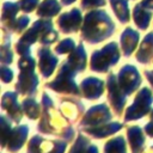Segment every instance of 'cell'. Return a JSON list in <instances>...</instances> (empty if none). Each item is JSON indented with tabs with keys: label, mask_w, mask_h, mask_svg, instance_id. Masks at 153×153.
Instances as JSON below:
<instances>
[{
	"label": "cell",
	"mask_w": 153,
	"mask_h": 153,
	"mask_svg": "<svg viewBox=\"0 0 153 153\" xmlns=\"http://www.w3.org/2000/svg\"><path fill=\"white\" fill-rule=\"evenodd\" d=\"M37 130L42 134L56 135L66 141H72L75 136L69 121L55 108L53 99L47 92L42 93V115L37 124Z\"/></svg>",
	"instance_id": "6da1fadb"
},
{
	"label": "cell",
	"mask_w": 153,
	"mask_h": 153,
	"mask_svg": "<svg viewBox=\"0 0 153 153\" xmlns=\"http://www.w3.org/2000/svg\"><path fill=\"white\" fill-rule=\"evenodd\" d=\"M116 25L105 10L87 11L80 29L81 39L88 44H98L114 35Z\"/></svg>",
	"instance_id": "7a4b0ae2"
},
{
	"label": "cell",
	"mask_w": 153,
	"mask_h": 153,
	"mask_svg": "<svg viewBox=\"0 0 153 153\" xmlns=\"http://www.w3.org/2000/svg\"><path fill=\"white\" fill-rule=\"evenodd\" d=\"M76 73L78 72L75 69H73L66 60L59 67L55 79L47 82L44 86L47 88L53 90L54 92H57V93L75 96V97L81 96L80 86H78L76 82L74 81V78H75Z\"/></svg>",
	"instance_id": "3957f363"
},
{
	"label": "cell",
	"mask_w": 153,
	"mask_h": 153,
	"mask_svg": "<svg viewBox=\"0 0 153 153\" xmlns=\"http://www.w3.org/2000/svg\"><path fill=\"white\" fill-rule=\"evenodd\" d=\"M20 11L19 2L14 1H5L1 7V24H2V31L8 32L11 35L16 33H23L30 23V17L26 14H23L20 17H17L18 12Z\"/></svg>",
	"instance_id": "277c9868"
},
{
	"label": "cell",
	"mask_w": 153,
	"mask_h": 153,
	"mask_svg": "<svg viewBox=\"0 0 153 153\" xmlns=\"http://www.w3.org/2000/svg\"><path fill=\"white\" fill-rule=\"evenodd\" d=\"M121 54L116 42H109L102 49L94 50L90 59V69L97 73H106L111 67L117 65Z\"/></svg>",
	"instance_id": "5b68a950"
},
{
	"label": "cell",
	"mask_w": 153,
	"mask_h": 153,
	"mask_svg": "<svg viewBox=\"0 0 153 153\" xmlns=\"http://www.w3.org/2000/svg\"><path fill=\"white\" fill-rule=\"evenodd\" d=\"M152 104H153V92L147 86H145L137 92L131 105L126 109L124 121L126 122L136 121L145 117L152 111Z\"/></svg>",
	"instance_id": "8992f818"
},
{
	"label": "cell",
	"mask_w": 153,
	"mask_h": 153,
	"mask_svg": "<svg viewBox=\"0 0 153 153\" xmlns=\"http://www.w3.org/2000/svg\"><path fill=\"white\" fill-rule=\"evenodd\" d=\"M36 66H24L19 67V75L18 81L16 82L14 87L16 91L22 96L33 97L38 90V75L35 72Z\"/></svg>",
	"instance_id": "52a82bcc"
},
{
	"label": "cell",
	"mask_w": 153,
	"mask_h": 153,
	"mask_svg": "<svg viewBox=\"0 0 153 153\" xmlns=\"http://www.w3.org/2000/svg\"><path fill=\"white\" fill-rule=\"evenodd\" d=\"M105 84H106V91H108V102L111 105L115 114L117 116H121L127 104V94L122 91L117 80V75L115 73L112 72L109 73Z\"/></svg>",
	"instance_id": "ba28073f"
},
{
	"label": "cell",
	"mask_w": 153,
	"mask_h": 153,
	"mask_svg": "<svg viewBox=\"0 0 153 153\" xmlns=\"http://www.w3.org/2000/svg\"><path fill=\"white\" fill-rule=\"evenodd\" d=\"M117 80H118V84H120L122 91L127 96L133 94L140 87V85L142 82V78H141L137 68L129 63L121 67V69L117 74Z\"/></svg>",
	"instance_id": "9c48e42d"
},
{
	"label": "cell",
	"mask_w": 153,
	"mask_h": 153,
	"mask_svg": "<svg viewBox=\"0 0 153 153\" xmlns=\"http://www.w3.org/2000/svg\"><path fill=\"white\" fill-rule=\"evenodd\" d=\"M84 22V17L81 14L80 8L73 7L68 12L61 13L56 19V25L60 30V32L68 35V33H75L81 29Z\"/></svg>",
	"instance_id": "30bf717a"
},
{
	"label": "cell",
	"mask_w": 153,
	"mask_h": 153,
	"mask_svg": "<svg viewBox=\"0 0 153 153\" xmlns=\"http://www.w3.org/2000/svg\"><path fill=\"white\" fill-rule=\"evenodd\" d=\"M111 118H112V115H111L109 106L105 103H102L98 105H93L92 108H90L86 111V114L80 120L79 127L81 128V127L100 126V124L108 123Z\"/></svg>",
	"instance_id": "8fae6325"
},
{
	"label": "cell",
	"mask_w": 153,
	"mask_h": 153,
	"mask_svg": "<svg viewBox=\"0 0 153 153\" xmlns=\"http://www.w3.org/2000/svg\"><path fill=\"white\" fill-rule=\"evenodd\" d=\"M38 56V72L43 78H49L54 73L57 63L59 57L50 50L49 45H42L37 49Z\"/></svg>",
	"instance_id": "7c38bea8"
},
{
	"label": "cell",
	"mask_w": 153,
	"mask_h": 153,
	"mask_svg": "<svg viewBox=\"0 0 153 153\" xmlns=\"http://www.w3.org/2000/svg\"><path fill=\"white\" fill-rule=\"evenodd\" d=\"M1 108L4 111L7 112V116L14 123L19 124V122L23 118L24 109L23 105L19 104L18 102V92H12V91L5 92L1 98Z\"/></svg>",
	"instance_id": "4fadbf2b"
},
{
	"label": "cell",
	"mask_w": 153,
	"mask_h": 153,
	"mask_svg": "<svg viewBox=\"0 0 153 153\" xmlns=\"http://www.w3.org/2000/svg\"><path fill=\"white\" fill-rule=\"evenodd\" d=\"M105 82L104 80L96 78V76H87L80 84L81 97L86 98L87 100H96L98 99L105 91Z\"/></svg>",
	"instance_id": "5bb4252c"
},
{
	"label": "cell",
	"mask_w": 153,
	"mask_h": 153,
	"mask_svg": "<svg viewBox=\"0 0 153 153\" xmlns=\"http://www.w3.org/2000/svg\"><path fill=\"white\" fill-rule=\"evenodd\" d=\"M39 32L38 43L41 45H50L59 39V32L54 29V24L50 18H39L33 22Z\"/></svg>",
	"instance_id": "9a60e30c"
},
{
	"label": "cell",
	"mask_w": 153,
	"mask_h": 153,
	"mask_svg": "<svg viewBox=\"0 0 153 153\" xmlns=\"http://www.w3.org/2000/svg\"><path fill=\"white\" fill-rule=\"evenodd\" d=\"M59 110L69 122H75L84 112L85 106L84 103L80 102L78 98L66 97L60 102Z\"/></svg>",
	"instance_id": "2e32d148"
},
{
	"label": "cell",
	"mask_w": 153,
	"mask_h": 153,
	"mask_svg": "<svg viewBox=\"0 0 153 153\" xmlns=\"http://www.w3.org/2000/svg\"><path fill=\"white\" fill-rule=\"evenodd\" d=\"M139 39H140V33H139V31L134 30L133 27L127 26L122 31L121 37H120V43H121L122 53L126 57L131 56V54L134 53V50L137 47Z\"/></svg>",
	"instance_id": "e0dca14e"
},
{
	"label": "cell",
	"mask_w": 153,
	"mask_h": 153,
	"mask_svg": "<svg viewBox=\"0 0 153 153\" xmlns=\"http://www.w3.org/2000/svg\"><path fill=\"white\" fill-rule=\"evenodd\" d=\"M122 128H123V124L120 122H108L96 127H81L84 133H86L87 135L94 139H104L106 136H110L120 131Z\"/></svg>",
	"instance_id": "ac0fdd59"
},
{
	"label": "cell",
	"mask_w": 153,
	"mask_h": 153,
	"mask_svg": "<svg viewBox=\"0 0 153 153\" xmlns=\"http://www.w3.org/2000/svg\"><path fill=\"white\" fill-rule=\"evenodd\" d=\"M29 134V127L26 124H18L12 129L11 136L7 141V151L11 153H17L19 149H22L24 142L27 139Z\"/></svg>",
	"instance_id": "d6986e66"
},
{
	"label": "cell",
	"mask_w": 153,
	"mask_h": 153,
	"mask_svg": "<svg viewBox=\"0 0 153 153\" xmlns=\"http://www.w3.org/2000/svg\"><path fill=\"white\" fill-rule=\"evenodd\" d=\"M140 126H130L127 129V139L131 149V153H143L145 149V134Z\"/></svg>",
	"instance_id": "ffe728a7"
},
{
	"label": "cell",
	"mask_w": 153,
	"mask_h": 153,
	"mask_svg": "<svg viewBox=\"0 0 153 153\" xmlns=\"http://www.w3.org/2000/svg\"><path fill=\"white\" fill-rule=\"evenodd\" d=\"M135 59L141 65H148L153 62V31L148 32L135 54Z\"/></svg>",
	"instance_id": "44dd1931"
},
{
	"label": "cell",
	"mask_w": 153,
	"mask_h": 153,
	"mask_svg": "<svg viewBox=\"0 0 153 153\" xmlns=\"http://www.w3.org/2000/svg\"><path fill=\"white\" fill-rule=\"evenodd\" d=\"M67 62L78 73L84 72L86 69V66H87V54H86V50H85V47H84L82 43H79L75 47V49L72 53L68 54Z\"/></svg>",
	"instance_id": "7402d4cb"
},
{
	"label": "cell",
	"mask_w": 153,
	"mask_h": 153,
	"mask_svg": "<svg viewBox=\"0 0 153 153\" xmlns=\"http://www.w3.org/2000/svg\"><path fill=\"white\" fill-rule=\"evenodd\" d=\"M131 17H133V20H134V24L137 29L140 30H147L149 24H151V20L153 18V11L151 10H147L145 8L140 2L136 4L133 8V13H131Z\"/></svg>",
	"instance_id": "603a6c76"
},
{
	"label": "cell",
	"mask_w": 153,
	"mask_h": 153,
	"mask_svg": "<svg viewBox=\"0 0 153 153\" xmlns=\"http://www.w3.org/2000/svg\"><path fill=\"white\" fill-rule=\"evenodd\" d=\"M62 4L59 0H43L39 2L36 16L39 18H54L60 16V12L62 10Z\"/></svg>",
	"instance_id": "cb8c5ba5"
},
{
	"label": "cell",
	"mask_w": 153,
	"mask_h": 153,
	"mask_svg": "<svg viewBox=\"0 0 153 153\" xmlns=\"http://www.w3.org/2000/svg\"><path fill=\"white\" fill-rule=\"evenodd\" d=\"M110 7L121 24H128L130 20L129 0H109Z\"/></svg>",
	"instance_id": "d4e9b609"
},
{
	"label": "cell",
	"mask_w": 153,
	"mask_h": 153,
	"mask_svg": "<svg viewBox=\"0 0 153 153\" xmlns=\"http://www.w3.org/2000/svg\"><path fill=\"white\" fill-rule=\"evenodd\" d=\"M24 114L26 115L27 118L30 120H37L42 115V105L33 98V97H27L22 102Z\"/></svg>",
	"instance_id": "484cf974"
},
{
	"label": "cell",
	"mask_w": 153,
	"mask_h": 153,
	"mask_svg": "<svg viewBox=\"0 0 153 153\" xmlns=\"http://www.w3.org/2000/svg\"><path fill=\"white\" fill-rule=\"evenodd\" d=\"M51 140H47L41 135H33L27 142V153H47Z\"/></svg>",
	"instance_id": "4316f807"
},
{
	"label": "cell",
	"mask_w": 153,
	"mask_h": 153,
	"mask_svg": "<svg viewBox=\"0 0 153 153\" xmlns=\"http://www.w3.org/2000/svg\"><path fill=\"white\" fill-rule=\"evenodd\" d=\"M2 42H1V63L11 65L13 62V51L11 49V33L2 31Z\"/></svg>",
	"instance_id": "83f0119b"
},
{
	"label": "cell",
	"mask_w": 153,
	"mask_h": 153,
	"mask_svg": "<svg viewBox=\"0 0 153 153\" xmlns=\"http://www.w3.org/2000/svg\"><path fill=\"white\" fill-rule=\"evenodd\" d=\"M104 153H127V143L122 135L109 140L104 146Z\"/></svg>",
	"instance_id": "f1b7e54d"
},
{
	"label": "cell",
	"mask_w": 153,
	"mask_h": 153,
	"mask_svg": "<svg viewBox=\"0 0 153 153\" xmlns=\"http://www.w3.org/2000/svg\"><path fill=\"white\" fill-rule=\"evenodd\" d=\"M12 120L7 116V115H2L1 116V146L2 148L6 147L7 141L11 136L12 133Z\"/></svg>",
	"instance_id": "f546056e"
},
{
	"label": "cell",
	"mask_w": 153,
	"mask_h": 153,
	"mask_svg": "<svg viewBox=\"0 0 153 153\" xmlns=\"http://www.w3.org/2000/svg\"><path fill=\"white\" fill-rule=\"evenodd\" d=\"M75 42L73 38H63L61 39L54 48V51L57 54V55H66V54H69L72 53L74 49H75Z\"/></svg>",
	"instance_id": "4dcf8cb0"
},
{
	"label": "cell",
	"mask_w": 153,
	"mask_h": 153,
	"mask_svg": "<svg viewBox=\"0 0 153 153\" xmlns=\"http://www.w3.org/2000/svg\"><path fill=\"white\" fill-rule=\"evenodd\" d=\"M90 139H87L85 135L82 134H79L76 136V140L75 142L73 143V146L71 147L69 152L68 153H84L85 149L87 148V146L90 145Z\"/></svg>",
	"instance_id": "1f68e13d"
},
{
	"label": "cell",
	"mask_w": 153,
	"mask_h": 153,
	"mask_svg": "<svg viewBox=\"0 0 153 153\" xmlns=\"http://www.w3.org/2000/svg\"><path fill=\"white\" fill-rule=\"evenodd\" d=\"M105 4H106V0H81L80 7L84 11H91V10L104 7Z\"/></svg>",
	"instance_id": "d6a6232c"
},
{
	"label": "cell",
	"mask_w": 153,
	"mask_h": 153,
	"mask_svg": "<svg viewBox=\"0 0 153 153\" xmlns=\"http://www.w3.org/2000/svg\"><path fill=\"white\" fill-rule=\"evenodd\" d=\"M18 2L23 13H31L39 5V0H19Z\"/></svg>",
	"instance_id": "836d02e7"
},
{
	"label": "cell",
	"mask_w": 153,
	"mask_h": 153,
	"mask_svg": "<svg viewBox=\"0 0 153 153\" xmlns=\"http://www.w3.org/2000/svg\"><path fill=\"white\" fill-rule=\"evenodd\" d=\"M68 141L66 140H53L50 148L48 149L47 153H65L66 148H67V143Z\"/></svg>",
	"instance_id": "e575fe53"
},
{
	"label": "cell",
	"mask_w": 153,
	"mask_h": 153,
	"mask_svg": "<svg viewBox=\"0 0 153 153\" xmlns=\"http://www.w3.org/2000/svg\"><path fill=\"white\" fill-rule=\"evenodd\" d=\"M0 75H1L2 82H5V84H8L13 80V71L10 67H7V65H1Z\"/></svg>",
	"instance_id": "d590c367"
},
{
	"label": "cell",
	"mask_w": 153,
	"mask_h": 153,
	"mask_svg": "<svg viewBox=\"0 0 153 153\" xmlns=\"http://www.w3.org/2000/svg\"><path fill=\"white\" fill-rule=\"evenodd\" d=\"M143 130H145V133H146L149 137H153V120H151V121L143 127Z\"/></svg>",
	"instance_id": "8d00e7d4"
},
{
	"label": "cell",
	"mask_w": 153,
	"mask_h": 153,
	"mask_svg": "<svg viewBox=\"0 0 153 153\" xmlns=\"http://www.w3.org/2000/svg\"><path fill=\"white\" fill-rule=\"evenodd\" d=\"M140 4H141L145 8L153 11V0H141V1H140Z\"/></svg>",
	"instance_id": "74e56055"
},
{
	"label": "cell",
	"mask_w": 153,
	"mask_h": 153,
	"mask_svg": "<svg viewBox=\"0 0 153 153\" xmlns=\"http://www.w3.org/2000/svg\"><path fill=\"white\" fill-rule=\"evenodd\" d=\"M145 75H146V79L148 80V82L152 85L153 87V71H148V69H145Z\"/></svg>",
	"instance_id": "f35d334b"
},
{
	"label": "cell",
	"mask_w": 153,
	"mask_h": 153,
	"mask_svg": "<svg viewBox=\"0 0 153 153\" xmlns=\"http://www.w3.org/2000/svg\"><path fill=\"white\" fill-rule=\"evenodd\" d=\"M84 153H98V147L96 146V145H88L87 146V148L85 149V152Z\"/></svg>",
	"instance_id": "ab89813d"
},
{
	"label": "cell",
	"mask_w": 153,
	"mask_h": 153,
	"mask_svg": "<svg viewBox=\"0 0 153 153\" xmlns=\"http://www.w3.org/2000/svg\"><path fill=\"white\" fill-rule=\"evenodd\" d=\"M60 1H61V4H62L63 6H69V5L74 4L76 0H60Z\"/></svg>",
	"instance_id": "60d3db41"
},
{
	"label": "cell",
	"mask_w": 153,
	"mask_h": 153,
	"mask_svg": "<svg viewBox=\"0 0 153 153\" xmlns=\"http://www.w3.org/2000/svg\"><path fill=\"white\" fill-rule=\"evenodd\" d=\"M146 153H153V146H151V147L148 148V151H147Z\"/></svg>",
	"instance_id": "b9f144b4"
},
{
	"label": "cell",
	"mask_w": 153,
	"mask_h": 153,
	"mask_svg": "<svg viewBox=\"0 0 153 153\" xmlns=\"http://www.w3.org/2000/svg\"><path fill=\"white\" fill-rule=\"evenodd\" d=\"M149 114H151V115H149V117H151V120H153V109H152V111H151Z\"/></svg>",
	"instance_id": "7bdbcfd3"
}]
</instances>
